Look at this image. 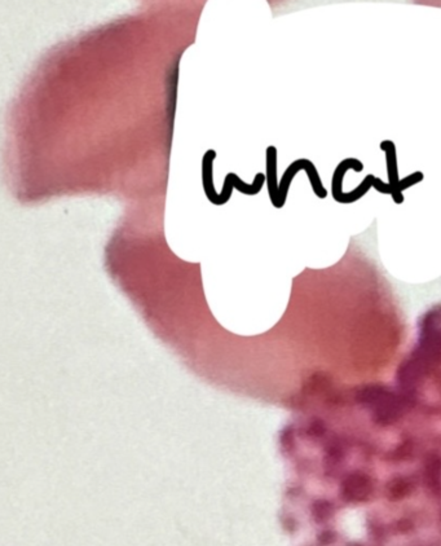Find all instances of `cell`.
Wrapping results in <instances>:
<instances>
[{
    "instance_id": "8992f818",
    "label": "cell",
    "mask_w": 441,
    "mask_h": 546,
    "mask_svg": "<svg viewBox=\"0 0 441 546\" xmlns=\"http://www.w3.org/2000/svg\"><path fill=\"white\" fill-rule=\"evenodd\" d=\"M423 180V172L421 171H415V172L410 173L409 176L400 179V181L397 183L396 187L392 188V198L395 201V204H403L404 202V194L403 192L405 189L410 188L413 185L418 184Z\"/></svg>"
},
{
    "instance_id": "ba28073f",
    "label": "cell",
    "mask_w": 441,
    "mask_h": 546,
    "mask_svg": "<svg viewBox=\"0 0 441 546\" xmlns=\"http://www.w3.org/2000/svg\"><path fill=\"white\" fill-rule=\"evenodd\" d=\"M331 512H333L331 506L329 504H326V502H322V504L317 505L314 508V515H316V518L318 520H326L327 518H330Z\"/></svg>"
},
{
    "instance_id": "6da1fadb",
    "label": "cell",
    "mask_w": 441,
    "mask_h": 546,
    "mask_svg": "<svg viewBox=\"0 0 441 546\" xmlns=\"http://www.w3.org/2000/svg\"><path fill=\"white\" fill-rule=\"evenodd\" d=\"M348 170H355L357 172H361L364 170V165L357 158H345L337 166V169L334 171L333 180H331V193H333L334 200L337 202L344 193L343 192V180H344V175Z\"/></svg>"
},
{
    "instance_id": "7a4b0ae2",
    "label": "cell",
    "mask_w": 441,
    "mask_h": 546,
    "mask_svg": "<svg viewBox=\"0 0 441 546\" xmlns=\"http://www.w3.org/2000/svg\"><path fill=\"white\" fill-rule=\"evenodd\" d=\"M267 179L268 192L271 197L272 204L278 208V187L277 183V149L275 146H269L267 149Z\"/></svg>"
},
{
    "instance_id": "5b68a950",
    "label": "cell",
    "mask_w": 441,
    "mask_h": 546,
    "mask_svg": "<svg viewBox=\"0 0 441 546\" xmlns=\"http://www.w3.org/2000/svg\"><path fill=\"white\" fill-rule=\"evenodd\" d=\"M374 180H376V176H374V175H368L364 180L361 181L360 185H357L356 189H353L351 192L343 193V196L339 198L338 202L344 205H349V204H353V202H356V201L362 198V197L369 192V189L372 188L373 184H374Z\"/></svg>"
},
{
    "instance_id": "277c9868",
    "label": "cell",
    "mask_w": 441,
    "mask_h": 546,
    "mask_svg": "<svg viewBox=\"0 0 441 546\" xmlns=\"http://www.w3.org/2000/svg\"><path fill=\"white\" fill-rule=\"evenodd\" d=\"M306 162L307 159H304V158L293 162V163L287 167L285 173H283V176L282 179H281V181H279V187H278V208L282 207L283 205H285V202H286V197H287V193H289V189H290L291 181H293L294 176L299 172V171H300V170H304Z\"/></svg>"
},
{
    "instance_id": "9c48e42d",
    "label": "cell",
    "mask_w": 441,
    "mask_h": 546,
    "mask_svg": "<svg viewBox=\"0 0 441 546\" xmlns=\"http://www.w3.org/2000/svg\"><path fill=\"white\" fill-rule=\"evenodd\" d=\"M333 540H334V535H333V533H330V532L322 533L321 537H320V541H321L322 544H329V543H331Z\"/></svg>"
},
{
    "instance_id": "3957f363",
    "label": "cell",
    "mask_w": 441,
    "mask_h": 546,
    "mask_svg": "<svg viewBox=\"0 0 441 546\" xmlns=\"http://www.w3.org/2000/svg\"><path fill=\"white\" fill-rule=\"evenodd\" d=\"M380 149L386 153V162H387V176L388 184L392 188L397 185L400 181L399 179V166H397V154H396V146L391 140H383L380 142Z\"/></svg>"
},
{
    "instance_id": "52a82bcc",
    "label": "cell",
    "mask_w": 441,
    "mask_h": 546,
    "mask_svg": "<svg viewBox=\"0 0 441 546\" xmlns=\"http://www.w3.org/2000/svg\"><path fill=\"white\" fill-rule=\"evenodd\" d=\"M345 493L353 500H362L368 496V484L360 478H353L345 484Z\"/></svg>"
}]
</instances>
